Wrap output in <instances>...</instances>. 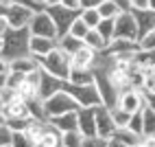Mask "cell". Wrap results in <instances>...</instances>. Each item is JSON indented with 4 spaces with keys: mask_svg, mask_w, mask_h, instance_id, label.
Segmentation results:
<instances>
[{
    "mask_svg": "<svg viewBox=\"0 0 155 147\" xmlns=\"http://www.w3.org/2000/svg\"><path fill=\"white\" fill-rule=\"evenodd\" d=\"M31 31L28 29H11L9 26L2 35V57H7L9 61H13L18 57L28 55L31 51Z\"/></svg>",
    "mask_w": 155,
    "mask_h": 147,
    "instance_id": "obj_1",
    "label": "cell"
},
{
    "mask_svg": "<svg viewBox=\"0 0 155 147\" xmlns=\"http://www.w3.org/2000/svg\"><path fill=\"white\" fill-rule=\"evenodd\" d=\"M39 68H42L44 72H48V75H53L61 81H66L70 70H72V59L68 53H64L59 46L53 51V53H48L46 57L39 59Z\"/></svg>",
    "mask_w": 155,
    "mask_h": 147,
    "instance_id": "obj_2",
    "label": "cell"
},
{
    "mask_svg": "<svg viewBox=\"0 0 155 147\" xmlns=\"http://www.w3.org/2000/svg\"><path fill=\"white\" fill-rule=\"evenodd\" d=\"M79 108H81V106L77 103V99L72 97L70 92H66L64 88L44 101V110H46V114H48V119L59 117V114H66V112H77Z\"/></svg>",
    "mask_w": 155,
    "mask_h": 147,
    "instance_id": "obj_3",
    "label": "cell"
},
{
    "mask_svg": "<svg viewBox=\"0 0 155 147\" xmlns=\"http://www.w3.org/2000/svg\"><path fill=\"white\" fill-rule=\"evenodd\" d=\"M61 88H64L66 92H70L81 108H96V106H101V94H98V88H96V81L87 83V86H77V83L64 81Z\"/></svg>",
    "mask_w": 155,
    "mask_h": 147,
    "instance_id": "obj_4",
    "label": "cell"
},
{
    "mask_svg": "<svg viewBox=\"0 0 155 147\" xmlns=\"http://www.w3.org/2000/svg\"><path fill=\"white\" fill-rule=\"evenodd\" d=\"M94 81H96V88L101 94V103L107 106L109 110L118 106V97H120V90L114 86V81L109 79V72L105 70H94Z\"/></svg>",
    "mask_w": 155,
    "mask_h": 147,
    "instance_id": "obj_5",
    "label": "cell"
},
{
    "mask_svg": "<svg viewBox=\"0 0 155 147\" xmlns=\"http://www.w3.org/2000/svg\"><path fill=\"white\" fill-rule=\"evenodd\" d=\"M114 40H127V42H138L140 40V29L133 11H122L116 18V35Z\"/></svg>",
    "mask_w": 155,
    "mask_h": 147,
    "instance_id": "obj_6",
    "label": "cell"
},
{
    "mask_svg": "<svg viewBox=\"0 0 155 147\" xmlns=\"http://www.w3.org/2000/svg\"><path fill=\"white\" fill-rule=\"evenodd\" d=\"M46 11L50 13V18H53V22H55V26H57V37L66 35L68 31H70V26H72V22H74V20L79 18V13H81V11H72V9H66L64 5L46 7Z\"/></svg>",
    "mask_w": 155,
    "mask_h": 147,
    "instance_id": "obj_7",
    "label": "cell"
},
{
    "mask_svg": "<svg viewBox=\"0 0 155 147\" xmlns=\"http://www.w3.org/2000/svg\"><path fill=\"white\" fill-rule=\"evenodd\" d=\"M28 31H31V35H37V37H57V26L46 9L35 11L33 20L28 24Z\"/></svg>",
    "mask_w": 155,
    "mask_h": 147,
    "instance_id": "obj_8",
    "label": "cell"
},
{
    "mask_svg": "<svg viewBox=\"0 0 155 147\" xmlns=\"http://www.w3.org/2000/svg\"><path fill=\"white\" fill-rule=\"evenodd\" d=\"M147 94L142 90H136V88H129V90H122L120 97H118V108L127 110L129 114H136L140 112L144 106H147Z\"/></svg>",
    "mask_w": 155,
    "mask_h": 147,
    "instance_id": "obj_9",
    "label": "cell"
},
{
    "mask_svg": "<svg viewBox=\"0 0 155 147\" xmlns=\"http://www.w3.org/2000/svg\"><path fill=\"white\" fill-rule=\"evenodd\" d=\"M94 119H96V134L103 136V138H111L114 132H116V123L111 119V110L107 106H96L94 108Z\"/></svg>",
    "mask_w": 155,
    "mask_h": 147,
    "instance_id": "obj_10",
    "label": "cell"
},
{
    "mask_svg": "<svg viewBox=\"0 0 155 147\" xmlns=\"http://www.w3.org/2000/svg\"><path fill=\"white\" fill-rule=\"evenodd\" d=\"M33 16H35L33 9L11 2V7H9V13H7V24L11 26V29H28Z\"/></svg>",
    "mask_w": 155,
    "mask_h": 147,
    "instance_id": "obj_11",
    "label": "cell"
},
{
    "mask_svg": "<svg viewBox=\"0 0 155 147\" xmlns=\"http://www.w3.org/2000/svg\"><path fill=\"white\" fill-rule=\"evenodd\" d=\"M2 117H5V121H7V119H33V117H31L28 101H24L18 92L7 101V106H5V110H2Z\"/></svg>",
    "mask_w": 155,
    "mask_h": 147,
    "instance_id": "obj_12",
    "label": "cell"
},
{
    "mask_svg": "<svg viewBox=\"0 0 155 147\" xmlns=\"http://www.w3.org/2000/svg\"><path fill=\"white\" fill-rule=\"evenodd\" d=\"M57 48V37H37V35H31V55H35L37 59L46 57L48 53H53Z\"/></svg>",
    "mask_w": 155,
    "mask_h": 147,
    "instance_id": "obj_13",
    "label": "cell"
},
{
    "mask_svg": "<svg viewBox=\"0 0 155 147\" xmlns=\"http://www.w3.org/2000/svg\"><path fill=\"white\" fill-rule=\"evenodd\" d=\"M77 119H79V132H81V134H83V136H96L94 108H79Z\"/></svg>",
    "mask_w": 155,
    "mask_h": 147,
    "instance_id": "obj_14",
    "label": "cell"
},
{
    "mask_svg": "<svg viewBox=\"0 0 155 147\" xmlns=\"http://www.w3.org/2000/svg\"><path fill=\"white\" fill-rule=\"evenodd\" d=\"M96 51L90 48V46H81L74 55H72V68H94V61H96Z\"/></svg>",
    "mask_w": 155,
    "mask_h": 147,
    "instance_id": "obj_15",
    "label": "cell"
},
{
    "mask_svg": "<svg viewBox=\"0 0 155 147\" xmlns=\"http://www.w3.org/2000/svg\"><path fill=\"white\" fill-rule=\"evenodd\" d=\"M61 86H64V81L53 77V75H48V72L42 70V79H39V99L46 101L48 97H53L55 92L61 90Z\"/></svg>",
    "mask_w": 155,
    "mask_h": 147,
    "instance_id": "obj_16",
    "label": "cell"
},
{
    "mask_svg": "<svg viewBox=\"0 0 155 147\" xmlns=\"http://www.w3.org/2000/svg\"><path fill=\"white\" fill-rule=\"evenodd\" d=\"M79 112V110H77ZM77 112H66V114H59V117L48 119L50 125H55L59 132H70V130H79V119H77Z\"/></svg>",
    "mask_w": 155,
    "mask_h": 147,
    "instance_id": "obj_17",
    "label": "cell"
},
{
    "mask_svg": "<svg viewBox=\"0 0 155 147\" xmlns=\"http://www.w3.org/2000/svg\"><path fill=\"white\" fill-rule=\"evenodd\" d=\"M35 147H61V132L55 128V125L46 123V128L39 136V141L35 143Z\"/></svg>",
    "mask_w": 155,
    "mask_h": 147,
    "instance_id": "obj_18",
    "label": "cell"
},
{
    "mask_svg": "<svg viewBox=\"0 0 155 147\" xmlns=\"http://www.w3.org/2000/svg\"><path fill=\"white\" fill-rule=\"evenodd\" d=\"M11 70L13 72H22V75H28L33 70H39V59L35 55H24V57H18L11 61Z\"/></svg>",
    "mask_w": 155,
    "mask_h": 147,
    "instance_id": "obj_19",
    "label": "cell"
},
{
    "mask_svg": "<svg viewBox=\"0 0 155 147\" xmlns=\"http://www.w3.org/2000/svg\"><path fill=\"white\" fill-rule=\"evenodd\" d=\"M66 81L77 83V86H87V83H94V68H72Z\"/></svg>",
    "mask_w": 155,
    "mask_h": 147,
    "instance_id": "obj_20",
    "label": "cell"
},
{
    "mask_svg": "<svg viewBox=\"0 0 155 147\" xmlns=\"http://www.w3.org/2000/svg\"><path fill=\"white\" fill-rule=\"evenodd\" d=\"M57 46L64 51V53H68L70 57L77 53V51L83 46V40H79V37H72L70 33H66V35H61V37H57Z\"/></svg>",
    "mask_w": 155,
    "mask_h": 147,
    "instance_id": "obj_21",
    "label": "cell"
},
{
    "mask_svg": "<svg viewBox=\"0 0 155 147\" xmlns=\"http://www.w3.org/2000/svg\"><path fill=\"white\" fill-rule=\"evenodd\" d=\"M83 44L85 46H90V48H94L96 53H103V51H107V42L103 40V35L98 33L96 29H90L87 33H85V37H83Z\"/></svg>",
    "mask_w": 155,
    "mask_h": 147,
    "instance_id": "obj_22",
    "label": "cell"
},
{
    "mask_svg": "<svg viewBox=\"0 0 155 147\" xmlns=\"http://www.w3.org/2000/svg\"><path fill=\"white\" fill-rule=\"evenodd\" d=\"M133 16H136V20H138L140 37L147 33V31L155 29V13H153V11H133Z\"/></svg>",
    "mask_w": 155,
    "mask_h": 147,
    "instance_id": "obj_23",
    "label": "cell"
},
{
    "mask_svg": "<svg viewBox=\"0 0 155 147\" xmlns=\"http://www.w3.org/2000/svg\"><path fill=\"white\" fill-rule=\"evenodd\" d=\"M142 125H144V136L155 134V108L147 101V106L142 108Z\"/></svg>",
    "mask_w": 155,
    "mask_h": 147,
    "instance_id": "obj_24",
    "label": "cell"
},
{
    "mask_svg": "<svg viewBox=\"0 0 155 147\" xmlns=\"http://www.w3.org/2000/svg\"><path fill=\"white\" fill-rule=\"evenodd\" d=\"M98 13L103 20H116L120 13H122V9L114 2V0H103L101 7H98Z\"/></svg>",
    "mask_w": 155,
    "mask_h": 147,
    "instance_id": "obj_25",
    "label": "cell"
},
{
    "mask_svg": "<svg viewBox=\"0 0 155 147\" xmlns=\"http://www.w3.org/2000/svg\"><path fill=\"white\" fill-rule=\"evenodd\" d=\"M111 138H118V141H122V143H127L129 147H133V145H138V143L142 141V136L136 134L133 130H129V128H118L116 132H114Z\"/></svg>",
    "mask_w": 155,
    "mask_h": 147,
    "instance_id": "obj_26",
    "label": "cell"
},
{
    "mask_svg": "<svg viewBox=\"0 0 155 147\" xmlns=\"http://www.w3.org/2000/svg\"><path fill=\"white\" fill-rule=\"evenodd\" d=\"M85 136L79 130H70V132H61V147H81Z\"/></svg>",
    "mask_w": 155,
    "mask_h": 147,
    "instance_id": "obj_27",
    "label": "cell"
},
{
    "mask_svg": "<svg viewBox=\"0 0 155 147\" xmlns=\"http://www.w3.org/2000/svg\"><path fill=\"white\" fill-rule=\"evenodd\" d=\"M96 31L103 35V40L111 44L114 42V35H116V20H101V24L96 26Z\"/></svg>",
    "mask_w": 155,
    "mask_h": 147,
    "instance_id": "obj_28",
    "label": "cell"
},
{
    "mask_svg": "<svg viewBox=\"0 0 155 147\" xmlns=\"http://www.w3.org/2000/svg\"><path fill=\"white\" fill-rule=\"evenodd\" d=\"M81 20H83V22L90 26V29H96L98 24H101V13H98V9H81Z\"/></svg>",
    "mask_w": 155,
    "mask_h": 147,
    "instance_id": "obj_29",
    "label": "cell"
},
{
    "mask_svg": "<svg viewBox=\"0 0 155 147\" xmlns=\"http://www.w3.org/2000/svg\"><path fill=\"white\" fill-rule=\"evenodd\" d=\"M138 48L144 51V53H153L155 51V29L147 31V33L138 40Z\"/></svg>",
    "mask_w": 155,
    "mask_h": 147,
    "instance_id": "obj_30",
    "label": "cell"
},
{
    "mask_svg": "<svg viewBox=\"0 0 155 147\" xmlns=\"http://www.w3.org/2000/svg\"><path fill=\"white\" fill-rule=\"evenodd\" d=\"M11 147H35V141L26 132H13L11 134Z\"/></svg>",
    "mask_w": 155,
    "mask_h": 147,
    "instance_id": "obj_31",
    "label": "cell"
},
{
    "mask_svg": "<svg viewBox=\"0 0 155 147\" xmlns=\"http://www.w3.org/2000/svg\"><path fill=\"white\" fill-rule=\"evenodd\" d=\"M111 119H114V123H116V128H127L129 121H131V114L116 106V108H111Z\"/></svg>",
    "mask_w": 155,
    "mask_h": 147,
    "instance_id": "obj_32",
    "label": "cell"
},
{
    "mask_svg": "<svg viewBox=\"0 0 155 147\" xmlns=\"http://www.w3.org/2000/svg\"><path fill=\"white\" fill-rule=\"evenodd\" d=\"M87 31H90V26H87V24L83 22V20H81V16H79V18L74 20V22H72V26H70V31H68V33H70L72 37H79V40H83Z\"/></svg>",
    "mask_w": 155,
    "mask_h": 147,
    "instance_id": "obj_33",
    "label": "cell"
},
{
    "mask_svg": "<svg viewBox=\"0 0 155 147\" xmlns=\"http://www.w3.org/2000/svg\"><path fill=\"white\" fill-rule=\"evenodd\" d=\"M5 123H7V128L11 132H26L31 119H7Z\"/></svg>",
    "mask_w": 155,
    "mask_h": 147,
    "instance_id": "obj_34",
    "label": "cell"
},
{
    "mask_svg": "<svg viewBox=\"0 0 155 147\" xmlns=\"http://www.w3.org/2000/svg\"><path fill=\"white\" fill-rule=\"evenodd\" d=\"M129 130H133L136 134H140V136H144V125H142V110L140 112H136V114H131V121H129V125H127Z\"/></svg>",
    "mask_w": 155,
    "mask_h": 147,
    "instance_id": "obj_35",
    "label": "cell"
},
{
    "mask_svg": "<svg viewBox=\"0 0 155 147\" xmlns=\"http://www.w3.org/2000/svg\"><path fill=\"white\" fill-rule=\"evenodd\" d=\"M107 141L109 138H103V136H85L83 143H81V147H107Z\"/></svg>",
    "mask_w": 155,
    "mask_h": 147,
    "instance_id": "obj_36",
    "label": "cell"
},
{
    "mask_svg": "<svg viewBox=\"0 0 155 147\" xmlns=\"http://www.w3.org/2000/svg\"><path fill=\"white\" fill-rule=\"evenodd\" d=\"M11 134H13V132L7 128V123H2V125H0V147L11 143Z\"/></svg>",
    "mask_w": 155,
    "mask_h": 147,
    "instance_id": "obj_37",
    "label": "cell"
},
{
    "mask_svg": "<svg viewBox=\"0 0 155 147\" xmlns=\"http://www.w3.org/2000/svg\"><path fill=\"white\" fill-rule=\"evenodd\" d=\"M131 11H149V0H129Z\"/></svg>",
    "mask_w": 155,
    "mask_h": 147,
    "instance_id": "obj_38",
    "label": "cell"
},
{
    "mask_svg": "<svg viewBox=\"0 0 155 147\" xmlns=\"http://www.w3.org/2000/svg\"><path fill=\"white\" fill-rule=\"evenodd\" d=\"M9 2H15V5L28 7V9H33V11H42V9H44V7H39L37 2H33V0H9Z\"/></svg>",
    "mask_w": 155,
    "mask_h": 147,
    "instance_id": "obj_39",
    "label": "cell"
},
{
    "mask_svg": "<svg viewBox=\"0 0 155 147\" xmlns=\"http://www.w3.org/2000/svg\"><path fill=\"white\" fill-rule=\"evenodd\" d=\"M59 5H64L66 9H72V11H81V0H59Z\"/></svg>",
    "mask_w": 155,
    "mask_h": 147,
    "instance_id": "obj_40",
    "label": "cell"
},
{
    "mask_svg": "<svg viewBox=\"0 0 155 147\" xmlns=\"http://www.w3.org/2000/svg\"><path fill=\"white\" fill-rule=\"evenodd\" d=\"M9 72H11V61L0 55V75H9Z\"/></svg>",
    "mask_w": 155,
    "mask_h": 147,
    "instance_id": "obj_41",
    "label": "cell"
},
{
    "mask_svg": "<svg viewBox=\"0 0 155 147\" xmlns=\"http://www.w3.org/2000/svg\"><path fill=\"white\" fill-rule=\"evenodd\" d=\"M103 0H81V9H98Z\"/></svg>",
    "mask_w": 155,
    "mask_h": 147,
    "instance_id": "obj_42",
    "label": "cell"
},
{
    "mask_svg": "<svg viewBox=\"0 0 155 147\" xmlns=\"http://www.w3.org/2000/svg\"><path fill=\"white\" fill-rule=\"evenodd\" d=\"M9 7H11V2H9V0H0V18H7Z\"/></svg>",
    "mask_w": 155,
    "mask_h": 147,
    "instance_id": "obj_43",
    "label": "cell"
},
{
    "mask_svg": "<svg viewBox=\"0 0 155 147\" xmlns=\"http://www.w3.org/2000/svg\"><path fill=\"white\" fill-rule=\"evenodd\" d=\"M142 143H144V147H155V134L142 136Z\"/></svg>",
    "mask_w": 155,
    "mask_h": 147,
    "instance_id": "obj_44",
    "label": "cell"
},
{
    "mask_svg": "<svg viewBox=\"0 0 155 147\" xmlns=\"http://www.w3.org/2000/svg\"><path fill=\"white\" fill-rule=\"evenodd\" d=\"M107 147H129V145L122 143V141H118V138H109L107 141Z\"/></svg>",
    "mask_w": 155,
    "mask_h": 147,
    "instance_id": "obj_45",
    "label": "cell"
},
{
    "mask_svg": "<svg viewBox=\"0 0 155 147\" xmlns=\"http://www.w3.org/2000/svg\"><path fill=\"white\" fill-rule=\"evenodd\" d=\"M114 2H116L122 11H131V7H129V0H114Z\"/></svg>",
    "mask_w": 155,
    "mask_h": 147,
    "instance_id": "obj_46",
    "label": "cell"
},
{
    "mask_svg": "<svg viewBox=\"0 0 155 147\" xmlns=\"http://www.w3.org/2000/svg\"><path fill=\"white\" fill-rule=\"evenodd\" d=\"M9 29V24H7V18H0V35H5V31Z\"/></svg>",
    "mask_w": 155,
    "mask_h": 147,
    "instance_id": "obj_47",
    "label": "cell"
},
{
    "mask_svg": "<svg viewBox=\"0 0 155 147\" xmlns=\"http://www.w3.org/2000/svg\"><path fill=\"white\" fill-rule=\"evenodd\" d=\"M5 106H7V99H5V92L0 90V114H2V110H5Z\"/></svg>",
    "mask_w": 155,
    "mask_h": 147,
    "instance_id": "obj_48",
    "label": "cell"
},
{
    "mask_svg": "<svg viewBox=\"0 0 155 147\" xmlns=\"http://www.w3.org/2000/svg\"><path fill=\"white\" fill-rule=\"evenodd\" d=\"M7 77H9V75H0V90L7 88Z\"/></svg>",
    "mask_w": 155,
    "mask_h": 147,
    "instance_id": "obj_49",
    "label": "cell"
},
{
    "mask_svg": "<svg viewBox=\"0 0 155 147\" xmlns=\"http://www.w3.org/2000/svg\"><path fill=\"white\" fill-rule=\"evenodd\" d=\"M53 5H59V0H44V7H53Z\"/></svg>",
    "mask_w": 155,
    "mask_h": 147,
    "instance_id": "obj_50",
    "label": "cell"
},
{
    "mask_svg": "<svg viewBox=\"0 0 155 147\" xmlns=\"http://www.w3.org/2000/svg\"><path fill=\"white\" fill-rule=\"evenodd\" d=\"M149 11L155 13V0H149Z\"/></svg>",
    "mask_w": 155,
    "mask_h": 147,
    "instance_id": "obj_51",
    "label": "cell"
},
{
    "mask_svg": "<svg viewBox=\"0 0 155 147\" xmlns=\"http://www.w3.org/2000/svg\"><path fill=\"white\" fill-rule=\"evenodd\" d=\"M33 2H37L39 7H44V0H33ZM44 9H46V7H44Z\"/></svg>",
    "mask_w": 155,
    "mask_h": 147,
    "instance_id": "obj_52",
    "label": "cell"
},
{
    "mask_svg": "<svg viewBox=\"0 0 155 147\" xmlns=\"http://www.w3.org/2000/svg\"><path fill=\"white\" fill-rule=\"evenodd\" d=\"M0 53H2V35H0Z\"/></svg>",
    "mask_w": 155,
    "mask_h": 147,
    "instance_id": "obj_53",
    "label": "cell"
},
{
    "mask_svg": "<svg viewBox=\"0 0 155 147\" xmlns=\"http://www.w3.org/2000/svg\"><path fill=\"white\" fill-rule=\"evenodd\" d=\"M2 147H11V145H2Z\"/></svg>",
    "mask_w": 155,
    "mask_h": 147,
    "instance_id": "obj_54",
    "label": "cell"
}]
</instances>
